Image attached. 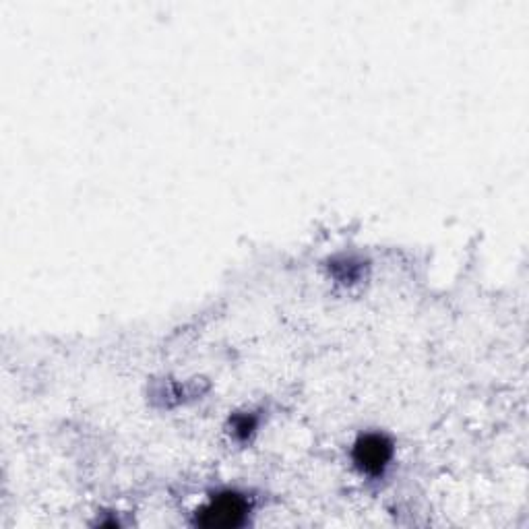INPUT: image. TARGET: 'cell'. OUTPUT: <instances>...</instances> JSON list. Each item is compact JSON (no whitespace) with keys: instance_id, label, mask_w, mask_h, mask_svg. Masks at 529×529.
I'll return each instance as SVG.
<instances>
[{"instance_id":"cell-1","label":"cell","mask_w":529,"mask_h":529,"mask_svg":"<svg viewBox=\"0 0 529 529\" xmlns=\"http://www.w3.org/2000/svg\"><path fill=\"white\" fill-rule=\"evenodd\" d=\"M248 505L236 492L217 494L201 511H197V523L203 527H236L244 521Z\"/></svg>"},{"instance_id":"cell-2","label":"cell","mask_w":529,"mask_h":529,"mask_svg":"<svg viewBox=\"0 0 529 529\" xmlns=\"http://www.w3.org/2000/svg\"><path fill=\"white\" fill-rule=\"evenodd\" d=\"M393 457V445L383 434H366L354 447V461L366 474H381Z\"/></svg>"},{"instance_id":"cell-3","label":"cell","mask_w":529,"mask_h":529,"mask_svg":"<svg viewBox=\"0 0 529 529\" xmlns=\"http://www.w3.org/2000/svg\"><path fill=\"white\" fill-rule=\"evenodd\" d=\"M255 426H257V420L251 418V416H238V418L234 420V432L238 434L240 439L251 437L253 430H255Z\"/></svg>"}]
</instances>
